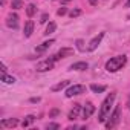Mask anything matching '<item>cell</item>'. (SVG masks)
Wrapping results in <instances>:
<instances>
[{
    "label": "cell",
    "instance_id": "12",
    "mask_svg": "<svg viewBox=\"0 0 130 130\" xmlns=\"http://www.w3.org/2000/svg\"><path fill=\"white\" fill-rule=\"evenodd\" d=\"M19 124V121L15 119V118H11V119H2V121H0V127H2V128H6V127H15Z\"/></svg>",
    "mask_w": 130,
    "mask_h": 130
},
{
    "label": "cell",
    "instance_id": "31",
    "mask_svg": "<svg viewBox=\"0 0 130 130\" xmlns=\"http://www.w3.org/2000/svg\"><path fill=\"white\" fill-rule=\"evenodd\" d=\"M40 101V98H31V103H38Z\"/></svg>",
    "mask_w": 130,
    "mask_h": 130
},
{
    "label": "cell",
    "instance_id": "25",
    "mask_svg": "<svg viewBox=\"0 0 130 130\" xmlns=\"http://www.w3.org/2000/svg\"><path fill=\"white\" fill-rule=\"evenodd\" d=\"M66 12H68V9H66V8H60V9L57 11V14H58V15H64Z\"/></svg>",
    "mask_w": 130,
    "mask_h": 130
},
{
    "label": "cell",
    "instance_id": "7",
    "mask_svg": "<svg viewBox=\"0 0 130 130\" xmlns=\"http://www.w3.org/2000/svg\"><path fill=\"white\" fill-rule=\"evenodd\" d=\"M104 38V32H100L96 37H93L92 40H90V43H89V46H87V51L89 52H93L98 46H100V43H101V40Z\"/></svg>",
    "mask_w": 130,
    "mask_h": 130
},
{
    "label": "cell",
    "instance_id": "20",
    "mask_svg": "<svg viewBox=\"0 0 130 130\" xmlns=\"http://www.w3.org/2000/svg\"><path fill=\"white\" fill-rule=\"evenodd\" d=\"M55 29H57V25H55L54 22H51V23L47 25V28H46V32H44V34H46V35L54 34V32H55Z\"/></svg>",
    "mask_w": 130,
    "mask_h": 130
},
{
    "label": "cell",
    "instance_id": "32",
    "mask_svg": "<svg viewBox=\"0 0 130 130\" xmlns=\"http://www.w3.org/2000/svg\"><path fill=\"white\" fill-rule=\"evenodd\" d=\"M127 107H128V110H130V95H128V100H127Z\"/></svg>",
    "mask_w": 130,
    "mask_h": 130
},
{
    "label": "cell",
    "instance_id": "8",
    "mask_svg": "<svg viewBox=\"0 0 130 130\" xmlns=\"http://www.w3.org/2000/svg\"><path fill=\"white\" fill-rule=\"evenodd\" d=\"M6 26L11 28V29H17L19 28V15L15 12H11L6 17Z\"/></svg>",
    "mask_w": 130,
    "mask_h": 130
},
{
    "label": "cell",
    "instance_id": "10",
    "mask_svg": "<svg viewBox=\"0 0 130 130\" xmlns=\"http://www.w3.org/2000/svg\"><path fill=\"white\" fill-rule=\"evenodd\" d=\"M80 112H83L81 106H80V104H74V107L71 109V112H69V115H68V119H69V121H75V119L78 118Z\"/></svg>",
    "mask_w": 130,
    "mask_h": 130
},
{
    "label": "cell",
    "instance_id": "23",
    "mask_svg": "<svg viewBox=\"0 0 130 130\" xmlns=\"http://www.w3.org/2000/svg\"><path fill=\"white\" fill-rule=\"evenodd\" d=\"M46 128H47V130H54V128H60V124H57V122H49V124L46 125Z\"/></svg>",
    "mask_w": 130,
    "mask_h": 130
},
{
    "label": "cell",
    "instance_id": "18",
    "mask_svg": "<svg viewBox=\"0 0 130 130\" xmlns=\"http://www.w3.org/2000/svg\"><path fill=\"white\" fill-rule=\"evenodd\" d=\"M69 84V81H60L58 84H55L54 87H52V90L54 92H58V90H61V89H64V87H66Z\"/></svg>",
    "mask_w": 130,
    "mask_h": 130
},
{
    "label": "cell",
    "instance_id": "9",
    "mask_svg": "<svg viewBox=\"0 0 130 130\" xmlns=\"http://www.w3.org/2000/svg\"><path fill=\"white\" fill-rule=\"evenodd\" d=\"M93 112H95V106H93L92 103H86L84 107H83V119L90 118V116L93 115Z\"/></svg>",
    "mask_w": 130,
    "mask_h": 130
},
{
    "label": "cell",
    "instance_id": "1",
    "mask_svg": "<svg viewBox=\"0 0 130 130\" xmlns=\"http://www.w3.org/2000/svg\"><path fill=\"white\" fill-rule=\"evenodd\" d=\"M115 98H116V93H115V92L109 93V95L104 98V101H103V104H101V107H100V113H98V121H100V122H104L106 118L110 115V109H112V106H113V103H115Z\"/></svg>",
    "mask_w": 130,
    "mask_h": 130
},
{
    "label": "cell",
    "instance_id": "27",
    "mask_svg": "<svg viewBox=\"0 0 130 130\" xmlns=\"http://www.w3.org/2000/svg\"><path fill=\"white\" fill-rule=\"evenodd\" d=\"M47 19H49V15H47V14H43L40 22H41V23H46V22H47Z\"/></svg>",
    "mask_w": 130,
    "mask_h": 130
},
{
    "label": "cell",
    "instance_id": "16",
    "mask_svg": "<svg viewBox=\"0 0 130 130\" xmlns=\"http://www.w3.org/2000/svg\"><path fill=\"white\" fill-rule=\"evenodd\" d=\"M34 121H35V116H34V115H28V116H26V118L23 119L22 125H23V127H29V125H31V124H32Z\"/></svg>",
    "mask_w": 130,
    "mask_h": 130
},
{
    "label": "cell",
    "instance_id": "21",
    "mask_svg": "<svg viewBox=\"0 0 130 130\" xmlns=\"http://www.w3.org/2000/svg\"><path fill=\"white\" fill-rule=\"evenodd\" d=\"M23 6V2H22V0H12V2H11V8L12 9H20Z\"/></svg>",
    "mask_w": 130,
    "mask_h": 130
},
{
    "label": "cell",
    "instance_id": "5",
    "mask_svg": "<svg viewBox=\"0 0 130 130\" xmlns=\"http://www.w3.org/2000/svg\"><path fill=\"white\" fill-rule=\"evenodd\" d=\"M54 63H55V61H52L51 58L43 60V61H40V63L37 64V71H38V72H47V71L54 69Z\"/></svg>",
    "mask_w": 130,
    "mask_h": 130
},
{
    "label": "cell",
    "instance_id": "6",
    "mask_svg": "<svg viewBox=\"0 0 130 130\" xmlns=\"http://www.w3.org/2000/svg\"><path fill=\"white\" fill-rule=\"evenodd\" d=\"M72 54H74V49H72V47H63V49L58 51L57 55H52L51 60H52V61H57V60H60V58H66V57H69V55H72Z\"/></svg>",
    "mask_w": 130,
    "mask_h": 130
},
{
    "label": "cell",
    "instance_id": "22",
    "mask_svg": "<svg viewBox=\"0 0 130 130\" xmlns=\"http://www.w3.org/2000/svg\"><path fill=\"white\" fill-rule=\"evenodd\" d=\"M69 15L74 19V17H78V15H81V9H78V8H75V9H72L71 12H69Z\"/></svg>",
    "mask_w": 130,
    "mask_h": 130
},
{
    "label": "cell",
    "instance_id": "26",
    "mask_svg": "<svg viewBox=\"0 0 130 130\" xmlns=\"http://www.w3.org/2000/svg\"><path fill=\"white\" fill-rule=\"evenodd\" d=\"M58 113H60V112H58V109H54V110H51V112H49V116L52 118V116H57Z\"/></svg>",
    "mask_w": 130,
    "mask_h": 130
},
{
    "label": "cell",
    "instance_id": "30",
    "mask_svg": "<svg viewBox=\"0 0 130 130\" xmlns=\"http://www.w3.org/2000/svg\"><path fill=\"white\" fill-rule=\"evenodd\" d=\"M69 2H72V0H61V5H68Z\"/></svg>",
    "mask_w": 130,
    "mask_h": 130
},
{
    "label": "cell",
    "instance_id": "13",
    "mask_svg": "<svg viewBox=\"0 0 130 130\" xmlns=\"http://www.w3.org/2000/svg\"><path fill=\"white\" fill-rule=\"evenodd\" d=\"M55 43V40H47V41H44V43H41L40 46H37V49H35V52L37 54H41V52H44L46 49H49L52 44Z\"/></svg>",
    "mask_w": 130,
    "mask_h": 130
},
{
    "label": "cell",
    "instance_id": "28",
    "mask_svg": "<svg viewBox=\"0 0 130 130\" xmlns=\"http://www.w3.org/2000/svg\"><path fill=\"white\" fill-rule=\"evenodd\" d=\"M0 69H2V74H6V66H5V64L2 63V64H0Z\"/></svg>",
    "mask_w": 130,
    "mask_h": 130
},
{
    "label": "cell",
    "instance_id": "19",
    "mask_svg": "<svg viewBox=\"0 0 130 130\" xmlns=\"http://www.w3.org/2000/svg\"><path fill=\"white\" fill-rule=\"evenodd\" d=\"M35 11H37V8H35V5H28L26 6V14H28V17H32L34 14H35Z\"/></svg>",
    "mask_w": 130,
    "mask_h": 130
},
{
    "label": "cell",
    "instance_id": "4",
    "mask_svg": "<svg viewBox=\"0 0 130 130\" xmlns=\"http://www.w3.org/2000/svg\"><path fill=\"white\" fill-rule=\"evenodd\" d=\"M86 92V87L84 86H81V84H74V86H71L68 90H66V96L68 98H72V96H78V95H81V93H84Z\"/></svg>",
    "mask_w": 130,
    "mask_h": 130
},
{
    "label": "cell",
    "instance_id": "11",
    "mask_svg": "<svg viewBox=\"0 0 130 130\" xmlns=\"http://www.w3.org/2000/svg\"><path fill=\"white\" fill-rule=\"evenodd\" d=\"M32 32H34V22H32V20H28V22L25 23L23 34H25V37H26V38H29V37L32 35Z\"/></svg>",
    "mask_w": 130,
    "mask_h": 130
},
{
    "label": "cell",
    "instance_id": "15",
    "mask_svg": "<svg viewBox=\"0 0 130 130\" xmlns=\"http://www.w3.org/2000/svg\"><path fill=\"white\" fill-rule=\"evenodd\" d=\"M0 78H2V81L6 83V84H14L15 83V78L11 77V75H8V74H2V77H0Z\"/></svg>",
    "mask_w": 130,
    "mask_h": 130
},
{
    "label": "cell",
    "instance_id": "17",
    "mask_svg": "<svg viewBox=\"0 0 130 130\" xmlns=\"http://www.w3.org/2000/svg\"><path fill=\"white\" fill-rule=\"evenodd\" d=\"M90 90L95 92V93H101V92L106 90V86H101V84H92V86H90Z\"/></svg>",
    "mask_w": 130,
    "mask_h": 130
},
{
    "label": "cell",
    "instance_id": "24",
    "mask_svg": "<svg viewBox=\"0 0 130 130\" xmlns=\"http://www.w3.org/2000/svg\"><path fill=\"white\" fill-rule=\"evenodd\" d=\"M83 44H84V43H83V40H77V47H78L80 51H84V49H86Z\"/></svg>",
    "mask_w": 130,
    "mask_h": 130
},
{
    "label": "cell",
    "instance_id": "14",
    "mask_svg": "<svg viewBox=\"0 0 130 130\" xmlns=\"http://www.w3.org/2000/svg\"><path fill=\"white\" fill-rule=\"evenodd\" d=\"M87 68H89V66H87L86 61H77V63L72 64L69 69H71V71H86Z\"/></svg>",
    "mask_w": 130,
    "mask_h": 130
},
{
    "label": "cell",
    "instance_id": "2",
    "mask_svg": "<svg viewBox=\"0 0 130 130\" xmlns=\"http://www.w3.org/2000/svg\"><path fill=\"white\" fill-rule=\"evenodd\" d=\"M127 63V57L125 55H116V57H112L110 60H107L106 63V71L107 72H118L119 69H122Z\"/></svg>",
    "mask_w": 130,
    "mask_h": 130
},
{
    "label": "cell",
    "instance_id": "29",
    "mask_svg": "<svg viewBox=\"0 0 130 130\" xmlns=\"http://www.w3.org/2000/svg\"><path fill=\"white\" fill-rule=\"evenodd\" d=\"M89 3H90L92 6H96V5H98V0H89Z\"/></svg>",
    "mask_w": 130,
    "mask_h": 130
},
{
    "label": "cell",
    "instance_id": "33",
    "mask_svg": "<svg viewBox=\"0 0 130 130\" xmlns=\"http://www.w3.org/2000/svg\"><path fill=\"white\" fill-rule=\"evenodd\" d=\"M125 8H130V0H127V2H125Z\"/></svg>",
    "mask_w": 130,
    "mask_h": 130
},
{
    "label": "cell",
    "instance_id": "3",
    "mask_svg": "<svg viewBox=\"0 0 130 130\" xmlns=\"http://www.w3.org/2000/svg\"><path fill=\"white\" fill-rule=\"evenodd\" d=\"M119 118H121V107H119V106H115L113 112L109 115V121L106 122V128H107V130L115 128V127L119 124Z\"/></svg>",
    "mask_w": 130,
    "mask_h": 130
},
{
    "label": "cell",
    "instance_id": "34",
    "mask_svg": "<svg viewBox=\"0 0 130 130\" xmlns=\"http://www.w3.org/2000/svg\"><path fill=\"white\" fill-rule=\"evenodd\" d=\"M5 2H6V0H2V5H5Z\"/></svg>",
    "mask_w": 130,
    "mask_h": 130
}]
</instances>
